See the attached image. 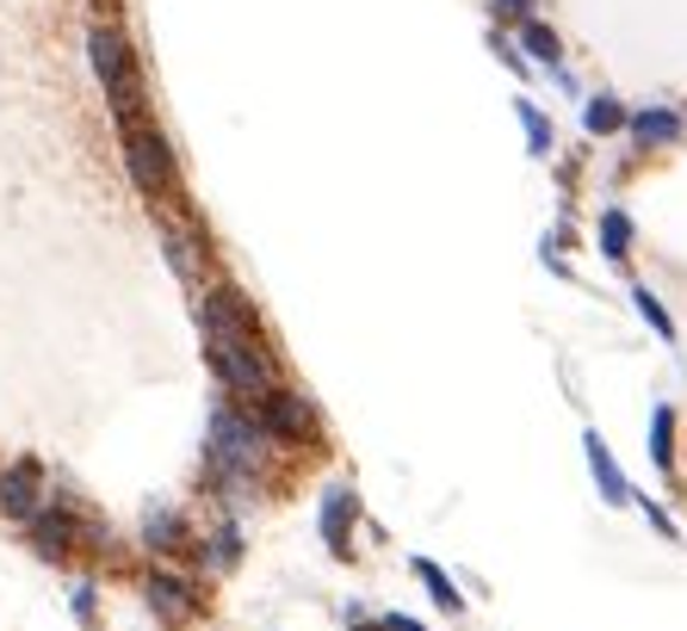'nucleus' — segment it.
Instances as JSON below:
<instances>
[{
	"instance_id": "9",
	"label": "nucleus",
	"mask_w": 687,
	"mask_h": 631,
	"mask_svg": "<svg viewBox=\"0 0 687 631\" xmlns=\"http://www.w3.org/2000/svg\"><path fill=\"white\" fill-rule=\"evenodd\" d=\"M143 545L161 557H173V563H192V533H186V520L168 514V508H155V514H143Z\"/></svg>"
},
{
	"instance_id": "23",
	"label": "nucleus",
	"mask_w": 687,
	"mask_h": 631,
	"mask_svg": "<svg viewBox=\"0 0 687 631\" xmlns=\"http://www.w3.org/2000/svg\"><path fill=\"white\" fill-rule=\"evenodd\" d=\"M496 13H508V20H527V13H533V0H496Z\"/></svg>"
},
{
	"instance_id": "12",
	"label": "nucleus",
	"mask_w": 687,
	"mask_h": 631,
	"mask_svg": "<svg viewBox=\"0 0 687 631\" xmlns=\"http://www.w3.org/2000/svg\"><path fill=\"white\" fill-rule=\"evenodd\" d=\"M626 131L638 149H656V143H675L682 136V112H668V106H644V112L626 118Z\"/></svg>"
},
{
	"instance_id": "8",
	"label": "nucleus",
	"mask_w": 687,
	"mask_h": 631,
	"mask_svg": "<svg viewBox=\"0 0 687 631\" xmlns=\"http://www.w3.org/2000/svg\"><path fill=\"white\" fill-rule=\"evenodd\" d=\"M353 520H360V496L353 489H328L323 496V545L335 557H353Z\"/></svg>"
},
{
	"instance_id": "4",
	"label": "nucleus",
	"mask_w": 687,
	"mask_h": 631,
	"mask_svg": "<svg viewBox=\"0 0 687 631\" xmlns=\"http://www.w3.org/2000/svg\"><path fill=\"white\" fill-rule=\"evenodd\" d=\"M124 161H131V180L149 205H180V173H173V155H168V136L155 131L149 118L143 124H124Z\"/></svg>"
},
{
	"instance_id": "20",
	"label": "nucleus",
	"mask_w": 687,
	"mask_h": 631,
	"mask_svg": "<svg viewBox=\"0 0 687 631\" xmlns=\"http://www.w3.org/2000/svg\"><path fill=\"white\" fill-rule=\"evenodd\" d=\"M210 557H217V563H236V557H242V533H236V526H217V538H210Z\"/></svg>"
},
{
	"instance_id": "24",
	"label": "nucleus",
	"mask_w": 687,
	"mask_h": 631,
	"mask_svg": "<svg viewBox=\"0 0 687 631\" xmlns=\"http://www.w3.org/2000/svg\"><path fill=\"white\" fill-rule=\"evenodd\" d=\"M360 631H372V626H360Z\"/></svg>"
},
{
	"instance_id": "11",
	"label": "nucleus",
	"mask_w": 687,
	"mask_h": 631,
	"mask_svg": "<svg viewBox=\"0 0 687 631\" xmlns=\"http://www.w3.org/2000/svg\"><path fill=\"white\" fill-rule=\"evenodd\" d=\"M582 452H589V471H594V483H601V496L613 501V508H626V501H638L631 496V483H626V471H619V464H613V452H607V440H601V434H582Z\"/></svg>"
},
{
	"instance_id": "21",
	"label": "nucleus",
	"mask_w": 687,
	"mask_h": 631,
	"mask_svg": "<svg viewBox=\"0 0 687 631\" xmlns=\"http://www.w3.org/2000/svg\"><path fill=\"white\" fill-rule=\"evenodd\" d=\"M372 631H427V626H421V619H409V612H384Z\"/></svg>"
},
{
	"instance_id": "6",
	"label": "nucleus",
	"mask_w": 687,
	"mask_h": 631,
	"mask_svg": "<svg viewBox=\"0 0 687 631\" xmlns=\"http://www.w3.org/2000/svg\"><path fill=\"white\" fill-rule=\"evenodd\" d=\"M44 508V464L38 459H20L0 471V514L7 520H32Z\"/></svg>"
},
{
	"instance_id": "3",
	"label": "nucleus",
	"mask_w": 687,
	"mask_h": 631,
	"mask_svg": "<svg viewBox=\"0 0 687 631\" xmlns=\"http://www.w3.org/2000/svg\"><path fill=\"white\" fill-rule=\"evenodd\" d=\"M267 427L249 415V409H217L210 421V477L229 483V477H249L254 464L267 459Z\"/></svg>"
},
{
	"instance_id": "5",
	"label": "nucleus",
	"mask_w": 687,
	"mask_h": 631,
	"mask_svg": "<svg viewBox=\"0 0 687 631\" xmlns=\"http://www.w3.org/2000/svg\"><path fill=\"white\" fill-rule=\"evenodd\" d=\"M254 421L267 427V440H304L310 434V402L298 397V390H286V384H273L261 402H249Z\"/></svg>"
},
{
	"instance_id": "18",
	"label": "nucleus",
	"mask_w": 687,
	"mask_h": 631,
	"mask_svg": "<svg viewBox=\"0 0 687 631\" xmlns=\"http://www.w3.org/2000/svg\"><path fill=\"white\" fill-rule=\"evenodd\" d=\"M601 254H607L613 267L631 254V217L626 210H607V217H601Z\"/></svg>"
},
{
	"instance_id": "2",
	"label": "nucleus",
	"mask_w": 687,
	"mask_h": 631,
	"mask_svg": "<svg viewBox=\"0 0 687 631\" xmlns=\"http://www.w3.org/2000/svg\"><path fill=\"white\" fill-rule=\"evenodd\" d=\"M87 50H94V75H99V87H106V106H112L118 131H124V124H143V75H136L131 38H124L118 25H94Z\"/></svg>"
},
{
	"instance_id": "16",
	"label": "nucleus",
	"mask_w": 687,
	"mask_h": 631,
	"mask_svg": "<svg viewBox=\"0 0 687 631\" xmlns=\"http://www.w3.org/2000/svg\"><path fill=\"white\" fill-rule=\"evenodd\" d=\"M631 304H638V316L650 323V335H656V341L675 347V316H668V310L656 304V291H650V286H631Z\"/></svg>"
},
{
	"instance_id": "17",
	"label": "nucleus",
	"mask_w": 687,
	"mask_h": 631,
	"mask_svg": "<svg viewBox=\"0 0 687 631\" xmlns=\"http://www.w3.org/2000/svg\"><path fill=\"white\" fill-rule=\"evenodd\" d=\"M520 44H527V57H539L545 69H557V57H564L557 32H552V25H539V20H520Z\"/></svg>"
},
{
	"instance_id": "13",
	"label": "nucleus",
	"mask_w": 687,
	"mask_h": 631,
	"mask_svg": "<svg viewBox=\"0 0 687 631\" xmlns=\"http://www.w3.org/2000/svg\"><path fill=\"white\" fill-rule=\"evenodd\" d=\"M415 575L427 582V594H434V607L439 612H465V594H458V582L439 563H427V557H415Z\"/></svg>"
},
{
	"instance_id": "10",
	"label": "nucleus",
	"mask_w": 687,
	"mask_h": 631,
	"mask_svg": "<svg viewBox=\"0 0 687 631\" xmlns=\"http://www.w3.org/2000/svg\"><path fill=\"white\" fill-rule=\"evenodd\" d=\"M149 607L161 612L168 626H180V619H192V612H198V588H192L186 575L155 570V575H149Z\"/></svg>"
},
{
	"instance_id": "22",
	"label": "nucleus",
	"mask_w": 687,
	"mask_h": 631,
	"mask_svg": "<svg viewBox=\"0 0 687 631\" xmlns=\"http://www.w3.org/2000/svg\"><path fill=\"white\" fill-rule=\"evenodd\" d=\"M75 619L81 626H94V588H75Z\"/></svg>"
},
{
	"instance_id": "15",
	"label": "nucleus",
	"mask_w": 687,
	"mask_h": 631,
	"mask_svg": "<svg viewBox=\"0 0 687 631\" xmlns=\"http://www.w3.org/2000/svg\"><path fill=\"white\" fill-rule=\"evenodd\" d=\"M626 106H619V99L613 94H594L589 99V112H582V124H589V136H613V131H626Z\"/></svg>"
},
{
	"instance_id": "19",
	"label": "nucleus",
	"mask_w": 687,
	"mask_h": 631,
	"mask_svg": "<svg viewBox=\"0 0 687 631\" xmlns=\"http://www.w3.org/2000/svg\"><path fill=\"white\" fill-rule=\"evenodd\" d=\"M515 112H520V124H527V143H533V155H552V124L539 118V106H527V99H520Z\"/></svg>"
},
{
	"instance_id": "14",
	"label": "nucleus",
	"mask_w": 687,
	"mask_h": 631,
	"mask_svg": "<svg viewBox=\"0 0 687 631\" xmlns=\"http://www.w3.org/2000/svg\"><path fill=\"white\" fill-rule=\"evenodd\" d=\"M650 464H656V471H675V409H656V415H650Z\"/></svg>"
},
{
	"instance_id": "1",
	"label": "nucleus",
	"mask_w": 687,
	"mask_h": 631,
	"mask_svg": "<svg viewBox=\"0 0 687 631\" xmlns=\"http://www.w3.org/2000/svg\"><path fill=\"white\" fill-rule=\"evenodd\" d=\"M198 316H205V360L217 372V384L261 402L279 384V372H273V353L261 341V328H254V304L236 286H217Z\"/></svg>"
},
{
	"instance_id": "7",
	"label": "nucleus",
	"mask_w": 687,
	"mask_h": 631,
	"mask_svg": "<svg viewBox=\"0 0 687 631\" xmlns=\"http://www.w3.org/2000/svg\"><path fill=\"white\" fill-rule=\"evenodd\" d=\"M25 533H32V545H38V557H75V545H81V533H87V526H81L75 514H69V508H50V501H44L38 514L25 520Z\"/></svg>"
}]
</instances>
